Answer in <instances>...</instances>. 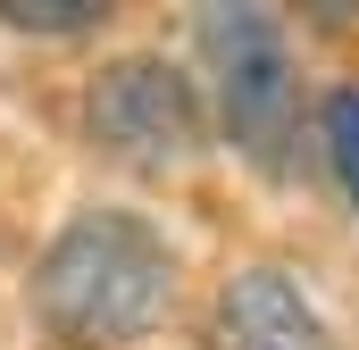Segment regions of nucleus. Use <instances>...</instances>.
Instances as JSON below:
<instances>
[{
    "label": "nucleus",
    "mask_w": 359,
    "mask_h": 350,
    "mask_svg": "<svg viewBox=\"0 0 359 350\" xmlns=\"http://www.w3.org/2000/svg\"><path fill=\"white\" fill-rule=\"evenodd\" d=\"M109 8L100 0H0V25H25V34H84Z\"/></svg>",
    "instance_id": "nucleus-6"
},
{
    "label": "nucleus",
    "mask_w": 359,
    "mask_h": 350,
    "mask_svg": "<svg viewBox=\"0 0 359 350\" xmlns=\"http://www.w3.org/2000/svg\"><path fill=\"white\" fill-rule=\"evenodd\" d=\"M209 342L217 350H334L326 342V317L309 309V292L284 267H234L217 284Z\"/></svg>",
    "instance_id": "nucleus-4"
},
{
    "label": "nucleus",
    "mask_w": 359,
    "mask_h": 350,
    "mask_svg": "<svg viewBox=\"0 0 359 350\" xmlns=\"http://www.w3.org/2000/svg\"><path fill=\"white\" fill-rule=\"evenodd\" d=\"M318 142H326V167L343 183V200H351L359 217V84H334L326 92V108H318Z\"/></svg>",
    "instance_id": "nucleus-5"
},
{
    "label": "nucleus",
    "mask_w": 359,
    "mask_h": 350,
    "mask_svg": "<svg viewBox=\"0 0 359 350\" xmlns=\"http://www.w3.org/2000/svg\"><path fill=\"white\" fill-rule=\"evenodd\" d=\"M176 300V251L134 209H84L50 234L34 267V309L76 350H126L142 342Z\"/></svg>",
    "instance_id": "nucleus-1"
},
{
    "label": "nucleus",
    "mask_w": 359,
    "mask_h": 350,
    "mask_svg": "<svg viewBox=\"0 0 359 350\" xmlns=\"http://www.w3.org/2000/svg\"><path fill=\"white\" fill-rule=\"evenodd\" d=\"M201 59L217 84L226 142L259 167H292L301 142V76H292V42L268 8H209L201 17Z\"/></svg>",
    "instance_id": "nucleus-2"
},
{
    "label": "nucleus",
    "mask_w": 359,
    "mask_h": 350,
    "mask_svg": "<svg viewBox=\"0 0 359 350\" xmlns=\"http://www.w3.org/2000/svg\"><path fill=\"white\" fill-rule=\"evenodd\" d=\"M84 125L117 167H142V175H176L209 150V108H201L192 76L168 67V59H151V50H134V59L92 76Z\"/></svg>",
    "instance_id": "nucleus-3"
}]
</instances>
